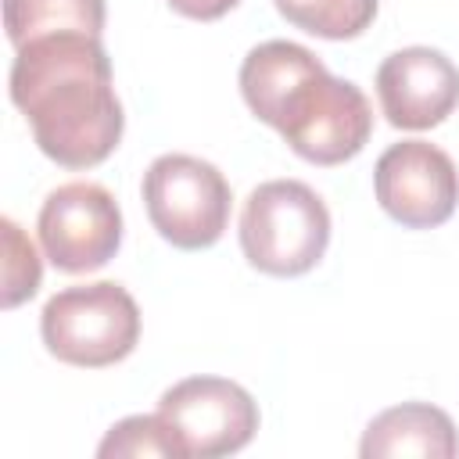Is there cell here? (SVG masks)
<instances>
[{
    "label": "cell",
    "mask_w": 459,
    "mask_h": 459,
    "mask_svg": "<svg viewBox=\"0 0 459 459\" xmlns=\"http://www.w3.org/2000/svg\"><path fill=\"white\" fill-rule=\"evenodd\" d=\"M330 244V212L301 179L258 183L240 212V251L265 276H301Z\"/></svg>",
    "instance_id": "obj_2"
},
{
    "label": "cell",
    "mask_w": 459,
    "mask_h": 459,
    "mask_svg": "<svg viewBox=\"0 0 459 459\" xmlns=\"http://www.w3.org/2000/svg\"><path fill=\"white\" fill-rule=\"evenodd\" d=\"M176 14L183 18H194V22H215L222 14H230L240 0H165Z\"/></svg>",
    "instance_id": "obj_15"
},
{
    "label": "cell",
    "mask_w": 459,
    "mask_h": 459,
    "mask_svg": "<svg viewBox=\"0 0 459 459\" xmlns=\"http://www.w3.org/2000/svg\"><path fill=\"white\" fill-rule=\"evenodd\" d=\"M0 230H4V308H18L39 290L43 265L36 244L22 233L14 219H0Z\"/></svg>",
    "instance_id": "obj_14"
},
{
    "label": "cell",
    "mask_w": 459,
    "mask_h": 459,
    "mask_svg": "<svg viewBox=\"0 0 459 459\" xmlns=\"http://www.w3.org/2000/svg\"><path fill=\"white\" fill-rule=\"evenodd\" d=\"M7 90L36 147L65 169H93L122 140L126 115L100 36L57 32L18 47Z\"/></svg>",
    "instance_id": "obj_1"
},
{
    "label": "cell",
    "mask_w": 459,
    "mask_h": 459,
    "mask_svg": "<svg viewBox=\"0 0 459 459\" xmlns=\"http://www.w3.org/2000/svg\"><path fill=\"white\" fill-rule=\"evenodd\" d=\"M377 97L394 129H434L459 104V68L434 47H402L380 61Z\"/></svg>",
    "instance_id": "obj_9"
},
{
    "label": "cell",
    "mask_w": 459,
    "mask_h": 459,
    "mask_svg": "<svg viewBox=\"0 0 459 459\" xmlns=\"http://www.w3.org/2000/svg\"><path fill=\"white\" fill-rule=\"evenodd\" d=\"M276 11L319 39H355L377 18V0H276Z\"/></svg>",
    "instance_id": "obj_12"
},
{
    "label": "cell",
    "mask_w": 459,
    "mask_h": 459,
    "mask_svg": "<svg viewBox=\"0 0 459 459\" xmlns=\"http://www.w3.org/2000/svg\"><path fill=\"white\" fill-rule=\"evenodd\" d=\"M39 337L57 362L104 369L133 355L140 341V308L115 280L75 283L43 305Z\"/></svg>",
    "instance_id": "obj_3"
},
{
    "label": "cell",
    "mask_w": 459,
    "mask_h": 459,
    "mask_svg": "<svg viewBox=\"0 0 459 459\" xmlns=\"http://www.w3.org/2000/svg\"><path fill=\"white\" fill-rule=\"evenodd\" d=\"M36 233L54 269L72 276L93 273L108 265L122 244V208L108 186L72 179L47 194Z\"/></svg>",
    "instance_id": "obj_7"
},
{
    "label": "cell",
    "mask_w": 459,
    "mask_h": 459,
    "mask_svg": "<svg viewBox=\"0 0 459 459\" xmlns=\"http://www.w3.org/2000/svg\"><path fill=\"white\" fill-rule=\"evenodd\" d=\"M140 190L151 226L179 251H204L230 226V183L204 158L179 151L158 154L147 165Z\"/></svg>",
    "instance_id": "obj_5"
},
{
    "label": "cell",
    "mask_w": 459,
    "mask_h": 459,
    "mask_svg": "<svg viewBox=\"0 0 459 459\" xmlns=\"http://www.w3.org/2000/svg\"><path fill=\"white\" fill-rule=\"evenodd\" d=\"M97 455L100 459H179V448L169 434V427L161 423V416H126L118 420L104 441L97 445Z\"/></svg>",
    "instance_id": "obj_13"
},
{
    "label": "cell",
    "mask_w": 459,
    "mask_h": 459,
    "mask_svg": "<svg viewBox=\"0 0 459 459\" xmlns=\"http://www.w3.org/2000/svg\"><path fill=\"white\" fill-rule=\"evenodd\" d=\"M269 126L298 158L312 165H341L369 143L373 108L351 79H337L319 65L290 86Z\"/></svg>",
    "instance_id": "obj_4"
},
{
    "label": "cell",
    "mask_w": 459,
    "mask_h": 459,
    "mask_svg": "<svg viewBox=\"0 0 459 459\" xmlns=\"http://www.w3.org/2000/svg\"><path fill=\"white\" fill-rule=\"evenodd\" d=\"M373 194L405 230H434L448 222L459 204V172L437 143L402 140L377 158Z\"/></svg>",
    "instance_id": "obj_8"
},
{
    "label": "cell",
    "mask_w": 459,
    "mask_h": 459,
    "mask_svg": "<svg viewBox=\"0 0 459 459\" xmlns=\"http://www.w3.org/2000/svg\"><path fill=\"white\" fill-rule=\"evenodd\" d=\"M362 459H394V455H423V459H455L459 430L452 416L430 402H402L369 420L359 441Z\"/></svg>",
    "instance_id": "obj_10"
},
{
    "label": "cell",
    "mask_w": 459,
    "mask_h": 459,
    "mask_svg": "<svg viewBox=\"0 0 459 459\" xmlns=\"http://www.w3.org/2000/svg\"><path fill=\"white\" fill-rule=\"evenodd\" d=\"M179 459H215L240 452L258 430V402L226 377H186L158 398Z\"/></svg>",
    "instance_id": "obj_6"
},
{
    "label": "cell",
    "mask_w": 459,
    "mask_h": 459,
    "mask_svg": "<svg viewBox=\"0 0 459 459\" xmlns=\"http://www.w3.org/2000/svg\"><path fill=\"white\" fill-rule=\"evenodd\" d=\"M104 18V0H4V32L14 50L57 32L100 36Z\"/></svg>",
    "instance_id": "obj_11"
}]
</instances>
